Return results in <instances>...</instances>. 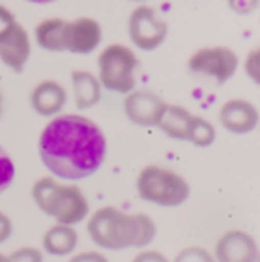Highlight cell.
Here are the masks:
<instances>
[{"label": "cell", "mask_w": 260, "mask_h": 262, "mask_svg": "<svg viewBox=\"0 0 260 262\" xmlns=\"http://www.w3.org/2000/svg\"><path fill=\"white\" fill-rule=\"evenodd\" d=\"M38 154L56 179L77 182L100 169L107 156V139L91 118L57 114L39 134Z\"/></svg>", "instance_id": "cell-1"}, {"label": "cell", "mask_w": 260, "mask_h": 262, "mask_svg": "<svg viewBox=\"0 0 260 262\" xmlns=\"http://www.w3.org/2000/svg\"><path fill=\"white\" fill-rule=\"evenodd\" d=\"M89 239L100 250L125 252L146 248L157 235V225L148 214L123 212L114 205L97 209L86 223Z\"/></svg>", "instance_id": "cell-2"}, {"label": "cell", "mask_w": 260, "mask_h": 262, "mask_svg": "<svg viewBox=\"0 0 260 262\" xmlns=\"http://www.w3.org/2000/svg\"><path fill=\"white\" fill-rule=\"evenodd\" d=\"M32 202L56 223L79 225L89 216V200L77 184H63L56 177H41L32 184Z\"/></svg>", "instance_id": "cell-3"}, {"label": "cell", "mask_w": 260, "mask_h": 262, "mask_svg": "<svg viewBox=\"0 0 260 262\" xmlns=\"http://www.w3.org/2000/svg\"><path fill=\"white\" fill-rule=\"evenodd\" d=\"M135 191L143 202L166 209L180 207L191 196V186L187 180L175 169L159 164H148L139 171Z\"/></svg>", "instance_id": "cell-4"}, {"label": "cell", "mask_w": 260, "mask_h": 262, "mask_svg": "<svg viewBox=\"0 0 260 262\" xmlns=\"http://www.w3.org/2000/svg\"><path fill=\"white\" fill-rule=\"evenodd\" d=\"M139 59L134 50L122 43L107 45L97 59L98 80L111 93L127 95L135 88Z\"/></svg>", "instance_id": "cell-5"}, {"label": "cell", "mask_w": 260, "mask_h": 262, "mask_svg": "<svg viewBox=\"0 0 260 262\" xmlns=\"http://www.w3.org/2000/svg\"><path fill=\"white\" fill-rule=\"evenodd\" d=\"M239 68V57L228 47H203L189 57L187 70L193 75L207 77L218 86L228 82Z\"/></svg>", "instance_id": "cell-6"}, {"label": "cell", "mask_w": 260, "mask_h": 262, "mask_svg": "<svg viewBox=\"0 0 260 262\" xmlns=\"http://www.w3.org/2000/svg\"><path fill=\"white\" fill-rule=\"evenodd\" d=\"M127 32L130 41L139 50L152 52L159 49L168 36V24L150 6H137L127 21Z\"/></svg>", "instance_id": "cell-7"}, {"label": "cell", "mask_w": 260, "mask_h": 262, "mask_svg": "<svg viewBox=\"0 0 260 262\" xmlns=\"http://www.w3.org/2000/svg\"><path fill=\"white\" fill-rule=\"evenodd\" d=\"M102 25L94 18L79 16L61 21V52L75 55L91 54L102 43Z\"/></svg>", "instance_id": "cell-8"}, {"label": "cell", "mask_w": 260, "mask_h": 262, "mask_svg": "<svg viewBox=\"0 0 260 262\" xmlns=\"http://www.w3.org/2000/svg\"><path fill=\"white\" fill-rule=\"evenodd\" d=\"M164 109L166 102L159 95L145 90H132L123 100L127 120L137 127H157Z\"/></svg>", "instance_id": "cell-9"}, {"label": "cell", "mask_w": 260, "mask_h": 262, "mask_svg": "<svg viewBox=\"0 0 260 262\" xmlns=\"http://www.w3.org/2000/svg\"><path fill=\"white\" fill-rule=\"evenodd\" d=\"M212 257L216 262H257L258 245L250 232L228 230L216 241Z\"/></svg>", "instance_id": "cell-10"}, {"label": "cell", "mask_w": 260, "mask_h": 262, "mask_svg": "<svg viewBox=\"0 0 260 262\" xmlns=\"http://www.w3.org/2000/svg\"><path fill=\"white\" fill-rule=\"evenodd\" d=\"M219 125L235 136L250 134L258 125V109L244 98H232L219 107Z\"/></svg>", "instance_id": "cell-11"}, {"label": "cell", "mask_w": 260, "mask_h": 262, "mask_svg": "<svg viewBox=\"0 0 260 262\" xmlns=\"http://www.w3.org/2000/svg\"><path fill=\"white\" fill-rule=\"evenodd\" d=\"M31 57V38L21 24H14L13 29L0 39V61L13 72H23Z\"/></svg>", "instance_id": "cell-12"}, {"label": "cell", "mask_w": 260, "mask_h": 262, "mask_svg": "<svg viewBox=\"0 0 260 262\" xmlns=\"http://www.w3.org/2000/svg\"><path fill=\"white\" fill-rule=\"evenodd\" d=\"M66 100H68V93L63 84L57 80H41L32 88L31 97H29L32 111L45 118H54L61 114Z\"/></svg>", "instance_id": "cell-13"}, {"label": "cell", "mask_w": 260, "mask_h": 262, "mask_svg": "<svg viewBox=\"0 0 260 262\" xmlns=\"http://www.w3.org/2000/svg\"><path fill=\"white\" fill-rule=\"evenodd\" d=\"M69 80L77 109H91L102 100V84L94 73L87 70H73L69 73Z\"/></svg>", "instance_id": "cell-14"}, {"label": "cell", "mask_w": 260, "mask_h": 262, "mask_svg": "<svg viewBox=\"0 0 260 262\" xmlns=\"http://www.w3.org/2000/svg\"><path fill=\"white\" fill-rule=\"evenodd\" d=\"M41 246L43 252H46L49 255H69L79 246V234H77L73 225L56 223L50 228H46V232L43 234Z\"/></svg>", "instance_id": "cell-15"}, {"label": "cell", "mask_w": 260, "mask_h": 262, "mask_svg": "<svg viewBox=\"0 0 260 262\" xmlns=\"http://www.w3.org/2000/svg\"><path fill=\"white\" fill-rule=\"evenodd\" d=\"M191 118L193 113L185 107L166 104V109H164L162 116L157 123V128H160V132L166 134L168 138L177 139V141H185L189 125H191Z\"/></svg>", "instance_id": "cell-16"}, {"label": "cell", "mask_w": 260, "mask_h": 262, "mask_svg": "<svg viewBox=\"0 0 260 262\" xmlns=\"http://www.w3.org/2000/svg\"><path fill=\"white\" fill-rule=\"evenodd\" d=\"M185 141H189L191 145L198 146V148H207V146H210L216 141V127L207 118L193 114Z\"/></svg>", "instance_id": "cell-17"}, {"label": "cell", "mask_w": 260, "mask_h": 262, "mask_svg": "<svg viewBox=\"0 0 260 262\" xmlns=\"http://www.w3.org/2000/svg\"><path fill=\"white\" fill-rule=\"evenodd\" d=\"M14 175H16L14 161L7 154V150L4 146H0V193H4L11 186V182L14 180Z\"/></svg>", "instance_id": "cell-18"}, {"label": "cell", "mask_w": 260, "mask_h": 262, "mask_svg": "<svg viewBox=\"0 0 260 262\" xmlns=\"http://www.w3.org/2000/svg\"><path fill=\"white\" fill-rule=\"evenodd\" d=\"M170 262H216V260L208 250L201 248V246H187V248H182L175 255V259Z\"/></svg>", "instance_id": "cell-19"}, {"label": "cell", "mask_w": 260, "mask_h": 262, "mask_svg": "<svg viewBox=\"0 0 260 262\" xmlns=\"http://www.w3.org/2000/svg\"><path fill=\"white\" fill-rule=\"evenodd\" d=\"M7 262H45L43 252L34 246H23L7 255Z\"/></svg>", "instance_id": "cell-20"}, {"label": "cell", "mask_w": 260, "mask_h": 262, "mask_svg": "<svg viewBox=\"0 0 260 262\" xmlns=\"http://www.w3.org/2000/svg\"><path fill=\"white\" fill-rule=\"evenodd\" d=\"M258 2L260 0H226V6L232 13L239 14V16H248L257 11Z\"/></svg>", "instance_id": "cell-21"}, {"label": "cell", "mask_w": 260, "mask_h": 262, "mask_svg": "<svg viewBox=\"0 0 260 262\" xmlns=\"http://www.w3.org/2000/svg\"><path fill=\"white\" fill-rule=\"evenodd\" d=\"M260 64H258V50H251L244 59V73L253 80L255 84H258V73H260Z\"/></svg>", "instance_id": "cell-22"}, {"label": "cell", "mask_w": 260, "mask_h": 262, "mask_svg": "<svg viewBox=\"0 0 260 262\" xmlns=\"http://www.w3.org/2000/svg\"><path fill=\"white\" fill-rule=\"evenodd\" d=\"M14 24H16V18H14L13 11L0 4V39L13 29Z\"/></svg>", "instance_id": "cell-23"}, {"label": "cell", "mask_w": 260, "mask_h": 262, "mask_svg": "<svg viewBox=\"0 0 260 262\" xmlns=\"http://www.w3.org/2000/svg\"><path fill=\"white\" fill-rule=\"evenodd\" d=\"M130 262H170V259L159 250H141L135 253Z\"/></svg>", "instance_id": "cell-24"}, {"label": "cell", "mask_w": 260, "mask_h": 262, "mask_svg": "<svg viewBox=\"0 0 260 262\" xmlns=\"http://www.w3.org/2000/svg\"><path fill=\"white\" fill-rule=\"evenodd\" d=\"M68 262H109V259L102 252H97V250H89V252L75 253V255H73Z\"/></svg>", "instance_id": "cell-25"}, {"label": "cell", "mask_w": 260, "mask_h": 262, "mask_svg": "<svg viewBox=\"0 0 260 262\" xmlns=\"http://www.w3.org/2000/svg\"><path fill=\"white\" fill-rule=\"evenodd\" d=\"M11 234H13V221L7 214L0 210V245L6 243L11 237Z\"/></svg>", "instance_id": "cell-26"}, {"label": "cell", "mask_w": 260, "mask_h": 262, "mask_svg": "<svg viewBox=\"0 0 260 262\" xmlns=\"http://www.w3.org/2000/svg\"><path fill=\"white\" fill-rule=\"evenodd\" d=\"M27 2H32V4H52V2H57V0H27Z\"/></svg>", "instance_id": "cell-27"}, {"label": "cell", "mask_w": 260, "mask_h": 262, "mask_svg": "<svg viewBox=\"0 0 260 262\" xmlns=\"http://www.w3.org/2000/svg\"><path fill=\"white\" fill-rule=\"evenodd\" d=\"M2 109H4V98H2V93H0V116H2Z\"/></svg>", "instance_id": "cell-28"}, {"label": "cell", "mask_w": 260, "mask_h": 262, "mask_svg": "<svg viewBox=\"0 0 260 262\" xmlns=\"http://www.w3.org/2000/svg\"><path fill=\"white\" fill-rule=\"evenodd\" d=\"M0 262H7V255H4V253H0Z\"/></svg>", "instance_id": "cell-29"}, {"label": "cell", "mask_w": 260, "mask_h": 262, "mask_svg": "<svg viewBox=\"0 0 260 262\" xmlns=\"http://www.w3.org/2000/svg\"><path fill=\"white\" fill-rule=\"evenodd\" d=\"M132 2H143V0H132Z\"/></svg>", "instance_id": "cell-30"}]
</instances>
